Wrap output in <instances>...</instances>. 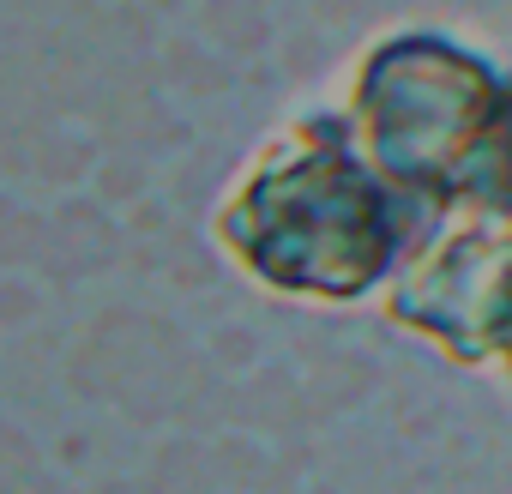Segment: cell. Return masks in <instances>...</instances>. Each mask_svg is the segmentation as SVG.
I'll use <instances>...</instances> for the list:
<instances>
[{"label": "cell", "mask_w": 512, "mask_h": 494, "mask_svg": "<svg viewBox=\"0 0 512 494\" xmlns=\"http://www.w3.org/2000/svg\"><path fill=\"white\" fill-rule=\"evenodd\" d=\"M434 229L440 217L362 157L338 103L272 127L211 211V241L241 278L320 308L386 296Z\"/></svg>", "instance_id": "1"}, {"label": "cell", "mask_w": 512, "mask_h": 494, "mask_svg": "<svg viewBox=\"0 0 512 494\" xmlns=\"http://www.w3.org/2000/svg\"><path fill=\"white\" fill-rule=\"evenodd\" d=\"M494 79H500V61L482 55L476 43L434 25H398L356 55L350 91L338 109L362 157L416 205L446 217L458 163L488 115Z\"/></svg>", "instance_id": "2"}, {"label": "cell", "mask_w": 512, "mask_h": 494, "mask_svg": "<svg viewBox=\"0 0 512 494\" xmlns=\"http://www.w3.org/2000/svg\"><path fill=\"white\" fill-rule=\"evenodd\" d=\"M380 314L458 368H500L512 386V229L440 217L422 254L386 284Z\"/></svg>", "instance_id": "3"}, {"label": "cell", "mask_w": 512, "mask_h": 494, "mask_svg": "<svg viewBox=\"0 0 512 494\" xmlns=\"http://www.w3.org/2000/svg\"><path fill=\"white\" fill-rule=\"evenodd\" d=\"M446 217H482L494 229H512V61H500L488 115L458 163Z\"/></svg>", "instance_id": "4"}]
</instances>
